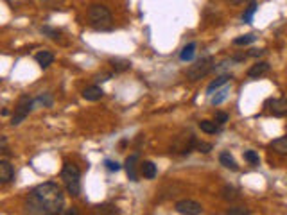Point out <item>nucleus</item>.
<instances>
[{
    "label": "nucleus",
    "mask_w": 287,
    "mask_h": 215,
    "mask_svg": "<svg viewBox=\"0 0 287 215\" xmlns=\"http://www.w3.org/2000/svg\"><path fill=\"white\" fill-rule=\"evenodd\" d=\"M65 204L61 186L57 183L47 181L34 186L25 199V211L38 215H56L61 213Z\"/></svg>",
    "instance_id": "obj_1"
},
{
    "label": "nucleus",
    "mask_w": 287,
    "mask_h": 215,
    "mask_svg": "<svg viewBox=\"0 0 287 215\" xmlns=\"http://www.w3.org/2000/svg\"><path fill=\"white\" fill-rule=\"evenodd\" d=\"M88 24L95 31H110L113 27V17L106 6L94 4L88 8Z\"/></svg>",
    "instance_id": "obj_2"
},
{
    "label": "nucleus",
    "mask_w": 287,
    "mask_h": 215,
    "mask_svg": "<svg viewBox=\"0 0 287 215\" xmlns=\"http://www.w3.org/2000/svg\"><path fill=\"white\" fill-rule=\"evenodd\" d=\"M61 179L66 186V192H68L72 197H78L81 194V170L78 169L76 163H65L61 169Z\"/></svg>",
    "instance_id": "obj_3"
},
{
    "label": "nucleus",
    "mask_w": 287,
    "mask_h": 215,
    "mask_svg": "<svg viewBox=\"0 0 287 215\" xmlns=\"http://www.w3.org/2000/svg\"><path fill=\"white\" fill-rule=\"evenodd\" d=\"M212 68H216V65H213V59L210 58V56H205V58L197 59L194 65L189 66V70H187V77H189L190 81H197V79H203L205 75H208Z\"/></svg>",
    "instance_id": "obj_4"
},
{
    "label": "nucleus",
    "mask_w": 287,
    "mask_h": 215,
    "mask_svg": "<svg viewBox=\"0 0 287 215\" xmlns=\"http://www.w3.org/2000/svg\"><path fill=\"white\" fill-rule=\"evenodd\" d=\"M33 104H34V100L31 99V97H27V95L22 97V99L18 100V106L15 108V115H13V119H11V126L22 124L25 120V117L31 113V110H33Z\"/></svg>",
    "instance_id": "obj_5"
},
{
    "label": "nucleus",
    "mask_w": 287,
    "mask_h": 215,
    "mask_svg": "<svg viewBox=\"0 0 287 215\" xmlns=\"http://www.w3.org/2000/svg\"><path fill=\"white\" fill-rule=\"evenodd\" d=\"M176 211L183 215H199L203 213V206H201L197 201H192V199H181L176 203Z\"/></svg>",
    "instance_id": "obj_6"
},
{
    "label": "nucleus",
    "mask_w": 287,
    "mask_h": 215,
    "mask_svg": "<svg viewBox=\"0 0 287 215\" xmlns=\"http://www.w3.org/2000/svg\"><path fill=\"white\" fill-rule=\"evenodd\" d=\"M266 108L269 110L275 117H285L287 115V99H269L266 102Z\"/></svg>",
    "instance_id": "obj_7"
},
{
    "label": "nucleus",
    "mask_w": 287,
    "mask_h": 215,
    "mask_svg": "<svg viewBox=\"0 0 287 215\" xmlns=\"http://www.w3.org/2000/svg\"><path fill=\"white\" fill-rule=\"evenodd\" d=\"M15 179V169L8 160H0V185H8Z\"/></svg>",
    "instance_id": "obj_8"
},
{
    "label": "nucleus",
    "mask_w": 287,
    "mask_h": 215,
    "mask_svg": "<svg viewBox=\"0 0 287 215\" xmlns=\"http://www.w3.org/2000/svg\"><path fill=\"white\" fill-rule=\"evenodd\" d=\"M138 153L131 154V156L126 158V163H124V167H126V172H127V178L131 179V181H138V174H136V165H138Z\"/></svg>",
    "instance_id": "obj_9"
},
{
    "label": "nucleus",
    "mask_w": 287,
    "mask_h": 215,
    "mask_svg": "<svg viewBox=\"0 0 287 215\" xmlns=\"http://www.w3.org/2000/svg\"><path fill=\"white\" fill-rule=\"evenodd\" d=\"M103 95H104V91L101 86H88L83 90V97H85L86 100H92V102L103 99Z\"/></svg>",
    "instance_id": "obj_10"
},
{
    "label": "nucleus",
    "mask_w": 287,
    "mask_h": 215,
    "mask_svg": "<svg viewBox=\"0 0 287 215\" xmlns=\"http://www.w3.org/2000/svg\"><path fill=\"white\" fill-rule=\"evenodd\" d=\"M140 172L146 179H155L158 170H156V165L153 161H144V163H140Z\"/></svg>",
    "instance_id": "obj_11"
},
{
    "label": "nucleus",
    "mask_w": 287,
    "mask_h": 215,
    "mask_svg": "<svg viewBox=\"0 0 287 215\" xmlns=\"http://www.w3.org/2000/svg\"><path fill=\"white\" fill-rule=\"evenodd\" d=\"M36 61H38V65H40L41 68H49V66L52 65V61H54V54L49 52V50H41V52L36 54Z\"/></svg>",
    "instance_id": "obj_12"
},
{
    "label": "nucleus",
    "mask_w": 287,
    "mask_h": 215,
    "mask_svg": "<svg viewBox=\"0 0 287 215\" xmlns=\"http://www.w3.org/2000/svg\"><path fill=\"white\" fill-rule=\"evenodd\" d=\"M199 129L203 133H206V135H216V133L221 131V126L218 122H212V120H201Z\"/></svg>",
    "instance_id": "obj_13"
},
{
    "label": "nucleus",
    "mask_w": 287,
    "mask_h": 215,
    "mask_svg": "<svg viewBox=\"0 0 287 215\" xmlns=\"http://www.w3.org/2000/svg\"><path fill=\"white\" fill-rule=\"evenodd\" d=\"M267 72H269V65H267L266 61H260L251 66L250 70H248V75H250V77H260V75L267 74Z\"/></svg>",
    "instance_id": "obj_14"
},
{
    "label": "nucleus",
    "mask_w": 287,
    "mask_h": 215,
    "mask_svg": "<svg viewBox=\"0 0 287 215\" xmlns=\"http://www.w3.org/2000/svg\"><path fill=\"white\" fill-rule=\"evenodd\" d=\"M219 163H221L223 167H226V169L230 170H237L239 165L235 163V160L232 158V154L230 153H221L219 154Z\"/></svg>",
    "instance_id": "obj_15"
},
{
    "label": "nucleus",
    "mask_w": 287,
    "mask_h": 215,
    "mask_svg": "<svg viewBox=\"0 0 287 215\" xmlns=\"http://www.w3.org/2000/svg\"><path fill=\"white\" fill-rule=\"evenodd\" d=\"M271 149L278 154H287V137H280L271 142Z\"/></svg>",
    "instance_id": "obj_16"
},
{
    "label": "nucleus",
    "mask_w": 287,
    "mask_h": 215,
    "mask_svg": "<svg viewBox=\"0 0 287 215\" xmlns=\"http://www.w3.org/2000/svg\"><path fill=\"white\" fill-rule=\"evenodd\" d=\"M196 49H197V45L194 42L189 43L187 47H183V50H181V54H180L181 61H190V59L194 58V54H196Z\"/></svg>",
    "instance_id": "obj_17"
},
{
    "label": "nucleus",
    "mask_w": 287,
    "mask_h": 215,
    "mask_svg": "<svg viewBox=\"0 0 287 215\" xmlns=\"http://www.w3.org/2000/svg\"><path fill=\"white\" fill-rule=\"evenodd\" d=\"M228 79H232V77H230V75H221V77H218L216 81H212V83L208 84V88H206V93H208V95H212L218 88H221L223 84L228 83Z\"/></svg>",
    "instance_id": "obj_18"
},
{
    "label": "nucleus",
    "mask_w": 287,
    "mask_h": 215,
    "mask_svg": "<svg viewBox=\"0 0 287 215\" xmlns=\"http://www.w3.org/2000/svg\"><path fill=\"white\" fill-rule=\"evenodd\" d=\"M111 65H113L115 72H126L131 68V63L127 59H111Z\"/></svg>",
    "instance_id": "obj_19"
},
{
    "label": "nucleus",
    "mask_w": 287,
    "mask_h": 215,
    "mask_svg": "<svg viewBox=\"0 0 287 215\" xmlns=\"http://www.w3.org/2000/svg\"><path fill=\"white\" fill-rule=\"evenodd\" d=\"M228 93H230V88L226 86V88H223V90H219L216 95L212 97V104L213 106H218V104H221L223 100H226L228 99Z\"/></svg>",
    "instance_id": "obj_20"
},
{
    "label": "nucleus",
    "mask_w": 287,
    "mask_h": 215,
    "mask_svg": "<svg viewBox=\"0 0 287 215\" xmlns=\"http://www.w3.org/2000/svg\"><path fill=\"white\" fill-rule=\"evenodd\" d=\"M255 40H257V36L255 34H244V36H239L234 40L235 45H250V43H253Z\"/></svg>",
    "instance_id": "obj_21"
},
{
    "label": "nucleus",
    "mask_w": 287,
    "mask_h": 215,
    "mask_svg": "<svg viewBox=\"0 0 287 215\" xmlns=\"http://www.w3.org/2000/svg\"><path fill=\"white\" fill-rule=\"evenodd\" d=\"M239 195H237V190H235L234 186H225L223 188V199H226V201H235Z\"/></svg>",
    "instance_id": "obj_22"
},
{
    "label": "nucleus",
    "mask_w": 287,
    "mask_h": 215,
    "mask_svg": "<svg viewBox=\"0 0 287 215\" xmlns=\"http://www.w3.org/2000/svg\"><path fill=\"white\" fill-rule=\"evenodd\" d=\"M255 11H257V2H251L250 8L246 9V13L242 15V20L246 22V24H250L251 18H253V15H255Z\"/></svg>",
    "instance_id": "obj_23"
},
{
    "label": "nucleus",
    "mask_w": 287,
    "mask_h": 215,
    "mask_svg": "<svg viewBox=\"0 0 287 215\" xmlns=\"http://www.w3.org/2000/svg\"><path fill=\"white\" fill-rule=\"evenodd\" d=\"M244 160L246 161H250V165H258V154L255 153V151H246L244 153Z\"/></svg>",
    "instance_id": "obj_24"
},
{
    "label": "nucleus",
    "mask_w": 287,
    "mask_h": 215,
    "mask_svg": "<svg viewBox=\"0 0 287 215\" xmlns=\"http://www.w3.org/2000/svg\"><path fill=\"white\" fill-rule=\"evenodd\" d=\"M97 211H101V213H119V208L117 206H111V204H101V206H97Z\"/></svg>",
    "instance_id": "obj_25"
},
{
    "label": "nucleus",
    "mask_w": 287,
    "mask_h": 215,
    "mask_svg": "<svg viewBox=\"0 0 287 215\" xmlns=\"http://www.w3.org/2000/svg\"><path fill=\"white\" fill-rule=\"evenodd\" d=\"M194 149H197L199 153H210V151H212V144H206V142H196V144H194Z\"/></svg>",
    "instance_id": "obj_26"
},
{
    "label": "nucleus",
    "mask_w": 287,
    "mask_h": 215,
    "mask_svg": "<svg viewBox=\"0 0 287 215\" xmlns=\"http://www.w3.org/2000/svg\"><path fill=\"white\" fill-rule=\"evenodd\" d=\"M226 213H230V215H250V210L244 208V206H235V208H228Z\"/></svg>",
    "instance_id": "obj_27"
},
{
    "label": "nucleus",
    "mask_w": 287,
    "mask_h": 215,
    "mask_svg": "<svg viewBox=\"0 0 287 215\" xmlns=\"http://www.w3.org/2000/svg\"><path fill=\"white\" fill-rule=\"evenodd\" d=\"M104 165H106V169L110 170V172H119V170H120V165L113 160H106V161H104Z\"/></svg>",
    "instance_id": "obj_28"
},
{
    "label": "nucleus",
    "mask_w": 287,
    "mask_h": 215,
    "mask_svg": "<svg viewBox=\"0 0 287 215\" xmlns=\"http://www.w3.org/2000/svg\"><path fill=\"white\" fill-rule=\"evenodd\" d=\"M228 113H225V112H218L216 113V122H218L219 126H223V124H226L228 122Z\"/></svg>",
    "instance_id": "obj_29"
},
{
    "label": "nucleus",
    "mask_w": 287,
    "mask_h": 215,
    "mask_svg": "<svg viewBox=\"0 0 287 215\" xmlns=\"http://www.w3.org/2000/svg\"><path fill=\"white\" fill-rule=\"evenodd\" d=\"M38 102H41L43 106H52V97H50V95H40V97H38Z\"/></svg>",
    "instance_id": "obj_30"
},
{
    "label": "nucleus",
    "mask_w": 287,
    "mask_h": 215,
    "mask_svg": "<svg viewBox=\"0 0 287 215\" xmlns=\"http://www.w3.org/2000/svg\"><path fill=\"white\" fill-rule=\"evenodd\" d=\"M41 33L50 34V38H52V40H57V38H59V33H57V31L49 29V27H43V29H41Z\"/></svg>",
    "instance_id": "obj_31"
},
{
    "label": "nucleus",
    "mask_w": 287,
    "mask_h": 215,
    "mask_svg": "<svg viewBox=\"0 0 287 215\" xmlns=\"http://www.w3.org/2000/svg\"><path fill=\"white\" fill-rule=\"evenodd\" d=\"M228 4H232V6H239V4H244L246 0H226Z\"/></svg>",
    "instance_id": "obj_32"
},
{
    "label": "nucleus",
    "mask_w": 287,
    "mask_h": 215,
    "mask_svg": "<svg viewBox=\"0 0 287 215\" xmlns=\"http://www.w3.org/2000/svg\"><path fill=\"white\" fill-rule=\"evenodd\" d=\"M260 54H264V50H251L250 56H260Z\"/></svg>",
    "instance_id": "obj_33"
},
{
    "label": "nucleus",
    "mask_w": 287,
    "mask_h": 215,
    "mask_svg": "<svg viewBox=\"0 0 287 215\" xmlns=\"http://www.w3.org/2000/svg\"><path fill=\"white\" fill-rule=\"evenodd\" d=\"M45 2H50V4H56V2H61V0H45Z\"/></svg>",
    "instance_id": "obj_34"
}]
</instances>
